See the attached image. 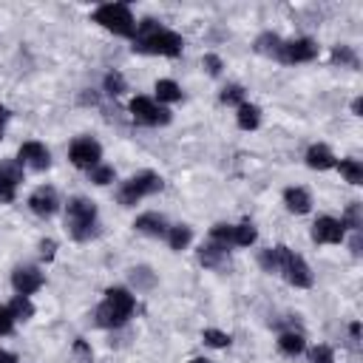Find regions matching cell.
<instances>
[{
    "label": "cell",
    "instance_id": "obj_40",
    "mask_svg": "<svg viewBox=\"0 0 363 363\" xmlns=\"http://www.w3.org/2000/svg\"><path fill=\"white\" fill-rule=\"evenodd\" d=\"M9 116H11V113H9V108H6V105H0V139H3V130H6Z\"/></svg>",
    "mask_w": 363,
    "mask_h": 363
},
{
    "label": "cell",
    "instance_id": "obj_44",
    "mask_svg": "<svg viewBox=\"0 0 363 363\" xmlns=\"http://www.w3.org/2000/svg\"><path fill=\"white\" fill-rule=\"evenodd\" d=\"M349 332H352V337L357 340V337H360V323H352V326H349Z\"/></svg>",
    "mask_w": 363,
    "mask_h": 363
},
{
    "label": "cell",
    "instance_id": "obj_7",
    "mask_svg": "<svg viewBox=\"0 0 363 363\" xmlns=\"http://www.w3.org/2000/svg\"><path fill=\"white\" fill-rule=\"evenodd\" d=\"M68 159H71L77 167H82V170H94V167L99 164V159H102V147H99V142L91 139V136H79V139L71 142Z\"/></svg>",
    "mask_w": 363,
    "mask_h": 363
},
{
    "label": "cell",
    "instance_id": "obj_31",
    "mask_svg": "<svg viewBox=\"0 0 363 363\" xmlns=\"http://www.w3.org/2000/svg\"><path fill=\"white\" fill-rule=\"evenodd\" d=\"M125 91V77L119 74V71H111L108 77H105V94H111V96H119Z\"/></svg>",
    "mask_w": 363,
    "mask_h": 363
},
{
    "label": "cell",
    "instance_id": "obj_35",
    "mask_svg": "<svg viewBox=\"0 0 363 363\" xmlns=\"http://www.w3.org/2000/svg\"><path fill=\"white\" fill-rule=\"evenodd\" d=\"M130 281L136 284V286H153V275H150V269L147 267H136L133 272H130Z\"/></svg>",
    "mask_w": 363,
    "mask_h": 363
},
{
    "label": "cell",
    "instance_id": "obj_42",
    "mask_svg": "<svg viewBox=\"0 0 363 363\" xmlns=\"http://www.w3.org/2000/svg\"><path fill=\"white\" fill-rule=\"evenodd\" d=\"M352 252H354V255H360V230L352 235Z\"/></svg>",
    "mask_w": 363,
    "mask_h": 363
},
{
    "label": "cell",
    "instance_id": "obj_23",
    "mask_svg": "<svg viewBox=\"0 0 363 363\" xmlns=\"http://www.w3.org/2000/svg\"><path fill=\"white\" fill-rule=\"evenodd\" d=\"M281 255H284V244L264 250V252L258 255V264H261V269H264V272H281Z\"/></svg>",
    "mask_w": 363,
    "mask_h": 363
},
{
    "label": "cell",
    "instance_id": "obj_32",
    "mask_svg": "<svg viewBox=\"0 0 363 363\" xmlns=\"http://www.w3.org/2000/svg\"><path fill=\"white\" fill-rule=\"evenodd\" d=\"M221 102L224 105H241L244 102V88L241 85H227L221 91Z\"/></svg>",
    "mask_w": 363,
    "mask_h": 363
},
{
    "label": "cell",
    "instance_id": "obj_43",
    "mask_svg": "<svg viewBox=\"0 0 363 363\" xmlns=\"http://www.w3.org/2000/svg\"><path fill=\"white\" fill-rule=\"evenodd\" d=\"M0 363H17V357H14L11 352H6V349H0Z\"/></svg>",
    "mask_w": 363,
    "mask_h": 363
},
{
    "label": "cell",
    "instance_id": "obj_21",
    "mask_svg": "<svg viewBox=\"0 0 363 363\" xmlns=\"http://www.w3.org/2000/svg\"><path fill=\"white\" fill-rule=\"evenodd\" d=\"M164 238H167L170 250H184L190 244V238H193V230L187 224H176V227H167V235Z\"/></svg>",
    "mask_w": 363,
    "mask_h": 363
},
{
    "label": "cell",
    "instance_id": "obj_3",
    "mask_svg": "<svg viewBox=\"0 0 363 363\" xmlns=\"http://www.w3.org/2000/svg\"><path fill=\"white\" fill-rule=\"evenodd\" d=\"M65 227L71 233L74 241H88L94 235V227H96V204L91 199H71L68 207H65Z\"/></svg>",
    "mask_w": 363,
    "mask_h": 363
},
{
    "label": "cell",
    "instance_id": "obj_14",
    "mask_svg": "<svg viewBox=\"0 0 363 363\" xmlns=\"http://www.w3.org/2000/svg\"><path fill=\"white\" fill-rule=\"evenodd\" d=\"M227 250L230 247H224V244H218V241H207V244H201L199 247V261L207 267V269H221L224 264H227Z\"/></svg>",
    "mask_w": 363,
    "mask_h": 363
},
{
    "label": "cell",
    "instance_id": "obj_27",
    "mask_svg": "<svg viewBox=\"0 0 363 363\" xmlns=\"http://www.w3.org/2000/svg\"><path fill=\"white\" fill-rule=\"evenodd\" d=\"M332 62H340V65L357 68V54H354L349 45H335V48H332Z\"/></svg>",
    "mask_w": 363,
    "mask_h": 363
},
{
    "label": "cell",
    "instance_id": "obj_38",
    "mask_svg": "<svg viewBox=\"0 0 363 363\" xmlns=\"http://www.w3.org/2000/svg\"><path fill=\"white\" fill-rule=\"evenodd\" d=\"M54 252H57V241L43 238V241H40V255H43L45 261H51V258H54Z\"/></svg>",
    "mask_w": 363,
    "mask_h": 363
},
{
    "label": "cell",
    "instance_id": "obj_10",
    "mask_svg": "<svg viewBox=\"0 0 363 363\" xmlns=\"http://www.w3.org/2000/svg\"><path fill=\"white\" fill-rule=\"evenodd\" d=\"M343 238H346V227L332 216H320L312 224V241L315 244H340Z\"/></svg>",
    "mask_w": 363,
    "mask_h": 363
},
{
    "label": "cell",
    "instance_id": "obj_5",
    "mask_svg": "<svg viewBox=\"0 0 363 363\" xmlns=\"http://www.w3.org/2000/svg\"><path fill=\"white\" fill-rule=\"evenodd\" d=\"M159 190H162V179H159L156 173L145 170V173L130 176L128 182H122V187H119L116 199H119V204H122V207H133L139 199L153 196V193H159Z\"/></svg>",
    "mask_w": 363,
    "mask_h": 363
},
{
    "label": "cell",
    "instance_id": "obj_17",
    "mask_svg": "<svg viewBox=\"0 0 363 363\" xmlns=\"http://www.w3.org/2000/svg\"><path fill=\"white\" fill-rule=\"evenodd\" d=\"M306 164H309L312 170H329V167H335L337 162H335V156H332V150H329L326 145H312V147L306 150Z\"/></svg>",
    "mask_w": 363,
    "mask_h": 363
},
{
    "label": "cell",
    "instance_id": "obj_45",
    "mask_svg": "<svg viewBox=\"0 0 363 363\" xmlns=\"http://www.w3.org/2000/svg\"><path fill=\"white\" fill-rule=\"evenodd\" d=\"M352 111H354V113H360V111H363V102H360V99H354V102H352Z\"/></svg>",
    "mask_w": 363,
    "mask_h": 363
},
{
    "label": "cell",
    "instance_id": "obj_4",
    "mask_svg": "<svg viewBox=\"0 0 363 363\" xmlns=\"http://www.w3.org/2000/svg\"><path fill=\"white\" fill-rule=\"evenodd\" d=\"M94 23H99L102 28L119 34V37H133L136 34V20L130 14V9L125 3H105L94 11Z\"/></svg>",
    "mask_w": 363,
    "mask_h": 363
},
{
    "label": "cell",
    "instance_id": "obj_30",
    "mask_svg": "<svg viewBox=\"0 0 363 363\" xmlns=\"http://www.w3.org/2000/svg\"><path fill=\"white\" fill-rule=\"evenodd\" d=\"M0 176L14 182V184H20L23 182V164L20 162H0Z\"/></svg>",
    "mask_w": 363,
    "mask_h": 363
},
{
    "label": "cell",
    "instance_id": "obj_12",
    "mask_svg": "<svg viewBox=\"0 0 363 363\" xmlns=\"http://www.w3.org/2000/svg\"><path fill=\"white\" fill-rule=\"evenodd\" d=\"M28 207H31V213L34 216H54L57 213V207H60V199H57V190L54 187H37L31 196H28Z\"/></svg>",
    "mask_w": 363,
    "mask_h": 363
},
{
    "label": "cell",
    "instance_id": "obj_28",
    "mask_svg": "<svg viewBox=\"0 0 363 363\" xmlns=\"http://www.w3.org/2000/svg\"><path fill=\"white\" fill-rule=\"evenodd\" d=\"M340 224H343V227H352L354 233L363 227V213H360V204H357V201H352V204L346 207V216L340 218Z\"/></svg>",
    "mask_w": 363,
    "mask_h": 363
},
{
    "label": "cell",
    "instance_id": "obj_11",
    "mask_svg": "<svg viewBox=\"0 0 363 363\" xmlns=\"http://www.w3.org/2000/svg\"><path fill=\"white\" fill-rule=\"evenodd\" d=\"M17 162H20L23 167H31V170H48V167H51V153H48V147L40 145V142H26V145H20V150H17Z\"/></svg>",
    "mask_w": 363,
    "mask_h": 363
},
{
    "label": "cell",
    "instance_id": "obj_6",
    "mask_svg": "<svg viewBox=\"0 0 363 363\" xmlns=\"http://www.w3.org/2000/svg\"><path fill=\"white\" fill-rule=\"evenodd\" d=\"M281 275L298 289H309L312 286V272H309L306 261L301 255H295L289 247H284V255H281Z\"/></svg>",
    "mask_w": 363,
    "mask_h": 363
},
{
    "label": "cell",
    "instance_id": "obj_15",
    "mask_svg": "<svg viewBox=\"0 0 363 363\" xmlns=\"http://www.w3.org/2000/svg\"><path fill=\"white\" fill-rule=\"evenodd\" d=\"M133 227H136L139 233H145V235H153V238H164V235H167V221H164V216H159V213H142V216L133 221Z\"/></svg>",
    "mask_w": 363,
    "mask_h": 363
},
{
    "label": "cell",
    "instance_id": "obj_13",
    "mask_svg": "<svg viewBox=\"0 0 363 363\" xmlns=\"http://www.w3.org/2000/svg\"><path fill=\"white\" fill-rule=\"evenodd\" d=\"M11 286L17 289V295H31L43 286V272L37 267H17L11 272Z\"/></svg>",
    "mask_w": 363,
    "mask_h": 363
},
{
    "label": "cell",
    "instance_id": "obj_26",
    "mask_svg": "<svg viewBox=\"0 0 363 363\" xmlns=\"http://www.w3.org/2000/svg\"><path fill=\"white\" fill-rule=\"evenodd\" d=\"M156 96H159V102H179L182 99V88L173 79H159L156 82Z\"/></svg>",
    "mask_w": 363,
    "mask_h": 363
},
{
    "label": "cell",
    "instance_id": "obj_34",
    "mask_svg": "<svg viewBox=\"0 0 363 363\" xmlns=\"http://www.w3.org/2000/svg\"><path fill=\"white\" fill-rule=\"evenodd\" d=\"M309 363H335V352L329 346H315L309 352Z\"/></svg>",
    "mask_w": 363,
    "mask_h": 363
},
{
    "label": "cell",
    "instance_id": "obj_1",
    "mask_svg": "<svg viewBox=\"0 0 363 363\" xmlns=\"http://www.w3.org/2000/svg\"><path fill=\"white\" fill-rule=\"evenodd\" d=\"M182 37L170 28H164L156 20H142L136 23V34H133V51L139 54H162V57H179L182 54Z\"/></svg>",
    "mask_w": 363,
    "mask_h": 363
},
{
    "label": "cell",
    "instance_id": "obj_33",
    "mask_svg": "<svg viewBox=\"0 0 363 363\" xmlns=\"http://www.w3.org/2000/svg\"><path fill=\"white\" fill-rule=\"evenodd\" d=\"M91 173V182L94 184H111L113 182V167H108V164H96L94 170H88Z\"/></svg>",
    "mask_w": 363,
    "mask_h": 363
},
{
    "label": "cell",
    "instance_id": "obj_39",
    "mask_svg": "<svg viewBox=\"0 0 363 363\" xmlns=\"http://www.w3.org/2000/svg\"><path fill=\"white\" fill-rule=\"evenodd\" d=\"M11 326H14V318L9 315V309H6V306H0V335H9V332H11Z\"/></svg>",
    "mask_w": 363,
    "mask_h": 363
},
{
    "label": "cell",
    "instance_id": "obj_25",
    "mask_svg": "<svg viewBox=\"0 0 363 363\" xmlns=\"http://www.w3.org/2000/svg\"><path fill=\"white\" fill-rule=\"evenodd\" d=\"M255 227L250 221H241V224H233V247H250L255 241Z\"/></svg>",
    "mask_w": 363,
    "mask_h": 363
},
{
    "label": "cell",
    "instance_id": "obj_36",
    "mask_svg": "<svg viewBox=\"0 0 363 363\" xmlns=\"http://www.w3.org/2000/svg\"><path fill=\"white\" fill-rule=\"evenodd\" d=\"M14 196H17V184L0 176V204H9V201H14Z\"/></svg>",
    "mask_w": 363,
    "mask_h": 363
},
{
    "label": "cell",
    "instance_id": "obj_9",
    "mask_svg": "<svg viewBox=\"0 0 363 363\" xmlns=\"http://www.w3.org/2000/svg\"><path fill=\"white\" fill-rule=\"evenodd\" d=\"M315 57H318V45L309 37L286 40V43H281V51H278V60L286 62V65H292V62H309Z\"/></svg>",
    "mask_w": 363,
    "mask_h": 363
},
{
    "label": "cell",
    "instance_id": "obj_29",
    "mask_svg": "<svg viewBox=\"0 0 363 363\" xmlns=\"http://www.w3.org/2000/svg\"><path fill=\"white\" fill-rule=\"evenodd\" d=\"M204 343L207 346H216V349H227L230 346V335L227 332H218V329H204Z\"/></svg>",
    "mask_w": 363,
    "mask_h": 363
},
{
    "label": "cell",
    "instance_id": "obj_19",
    "mask_svg": "<svg viewBox=\"0 0 363 363\" xmlns=\"http://www.w3.org/2000/svg\"><path fill=\"white\" fill-rule=\"evenodd\" d=\"M278 349H281L284 354L295 357V354H301V352L306 349V340H303L301 332H284V335L278 337Z\"/></svg>",
    "mask_w": 363,
    "mask_h": 363
},
{
    "label": "cell",
    "instance_id": "obj_46",
    "mask_svg": "<svg viewBox=\"0 0 363 363\" xmlns=\"http://www.w3.org/2000/svg\"><path fill=\"white\" fill-rule=\"evenodd\" d=\"M190 363H213V360H207V357H193Z\"/></svg>",
    "mask_w": 363,
    "mask_h": 363
},
{
    "label": "cell",
    "instance_id": "obj_24",
    "mask_svg": "<svg viewBox=\"0 0 363 363\" xmlns=\"http://www.w3.org/2000/svg\"><path fill=\"white\" fill-rule=\"evenodd\" d=\"M337 170L343 173V179H346L349 184H363V164H360L357 159H340Z\"/></svg>",
    "mask_w": 363,
    "mask_h": 363
},
{
    "label": "cell",
    "instance_id": "obj_8",
    "mask_svg": "<svg viewBox=\"0 0 363 363\" xmlns=\"http://www.w3.org/2000/svg\"><path fill=\"white\" fill-rule=\"evenodd\" d=\"M130 113H133V119L142 122V125H167V122H170V111L162 108L159 102L147 99V96L130 99Z\"/></svg>",
    "mask_w": 363,
    "mask_h": 363
},
{
    "label": "cell",
    "instance_id": "obj_20",
    "mask_svg": "<svg viewBox=\"0 0 363 363\" xmlns=\"http://www.w3.org/2000/svg\"><path fill=\"white\" fill-rule=\"evenodd\" d=\"M6 309H9V315H11L14 320H28V318H34V303L28 301V295H14Z\"/></svg>",
    "mask_w": 363,
    "mask_h": 363
},
{
    "label": "cell",
    "instance_id": "obj_41",
    "mask_svg": "<svg viewBox=\"0 0 363 363\" xmlns=\"http://www.w3.org/2000/svg\"><path fill=\"white\" fill-rule=\"evenodd\" d=\"M74 349H77V352H79V354H82L85 360H91V349H88V346H85L82 340H77V343H74Z\"/></svg>",
    "mask_w": 363,
    "mask_h": 363
},
{
    "label": "cell",
    "instance_id": "obj_2",
    "mask_svg": "<svg viewBox=\"0 0 363 363\" xmlns=\"http://www.w3.org/2000/svg\"><path fill=\"white\" fill-rule=\"evenodd\" d=\"M133 309H136V298L128 289H122V286H111L105 292V301L96 306V315L94 318H96L99 326L116 329V326L128 323V318L133 315Z\"/></svg>",
    "mask_w": 363,
    "mask_h": 363
},
{
    "label": "cell",
    "instance_id": "obj_37",
    "mask_svg": "<svg viewBox=\"0 0 363 363\" xmlns=\"http://www.w3.org/2000/svg\"><path fill=\"white\" fill-rule=\"evenodd\" d=\"M204 68H207L213 77H218V74H221V60H218L216 54H204Z\"/></svg>",
    "mask_w": 363,
    "mask_h": 363
},
{
    "label": "cell",
    "instance_id": "obj_18",
    "mask_svg": "<svg viewBox=\"0 0 363 363\" xmlns=\"http://www.w3.org/2000/svg\"><path fill=\"white\" fill-rule=\"evenodd\" d=\"M235 119H238V128H241V130H255L258 122H261V108L252 105V102H241Z\"/></svg>",
    "mask_w": 363,
    "mask_h": 363
},
{
    "label": "cell",
    "instance_id": "obj_22",
    "mask_svg": "<svg viewBox=\"0 0 363 363\" xmlns=\"http://www.w3.org/2000/svg\"><path fill=\"white\" fill-rule=\"evenodd\" d=\"M281 37L278 34H272V31H267V34H261L258 40H255V51L258 54H264V57H275L278 60V51H281Z\"/></svg>",
    "mask_w": 363,
    "mask_h": 363
},
{
    "label": "cell",
    "instance_id": "obj_16",
    "mask_svg": "<svg viewBox=\"0 0 363 363\" xmlns=\"http://www.w3.org/2000/svg\"><path fill=\"white\" fill-rule=\"evenodd\" d=\"M284 204H286L289 213L303 216V213H309L312 199H309V193H306L303 187H286V190H284Z\"/></svg>",
    "mask_w": 363,
    "mask_h": 363
}]
</instances>
